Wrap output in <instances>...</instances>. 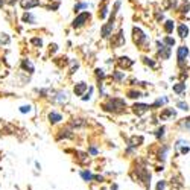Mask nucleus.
Wrapping results in <instances>:
<instances>
[{
	"instance_id": "obj_1",
	"label": "nucleus",
	"mask_w": 190,
	"mask_h": 190,
	"mask_svg": "<svg viewBox=\"0 0 190 190\" xmlns=\"http://www.w3.org/2000/svg\"><path fill=\"white\" fill-rule=\"evenodd\" d=\"M135 172V182H141L145 184V188H149V184H151V172L145 167V166H137V167L134 169Z\"/></svg>"
},
{
	"instance_id": "obj_2",
	"label": "nucleus",
	"mask_w": 190,
	"mask_h": 190,
	"mask_svg": "<svg viewBox=\"0 0 190 190\" xmlns=\"http://www.w3.org/2000/svg\"><path fill=\"white\" fill-rule=\"evenodd\" d=\"M125 107H126V105H125V102H123L122 99H110V101L104 105L105 110H108V111H114V113H120Z\"/></svg>"
},
{
	"instance_id": "obj_3",
	"label": "nucleus",
	"mask_w": 190,
	"mask_h": 190,
	"mask_svg": "<svg viewBox=\"0 0 190 190\" xmlns=\"http://www.w3.org/2000/svg\"><path fill=\"white\" fill-rule=\"evenodd\" d=\"M87 20H90V12H84V14L78 15V17L73 20V28H81V26H84Z\"/></svg>"
},
{
	"instance_id": "obj_4",
	"label": "nucleus",
	"mask_w": 190,
	"mask_h": 190,
	"mask_svg": "<svg viewBox=\"0 0 190 190\" xmlns=\"http://www.w3.org/2000/svg\"><path fill=\"white\" fill-rule=\"evenodd\" d=\"M132 108H134V113H135L137 116H141V114H145L151 107H149V105H145V104H135Z\"/></svg>"
},
{
	"instance_id": "obj_5",
	"label": "nucleus",
	"mask_w": 190,
	"mask_h": 190,
	"mask_svg": "<svg viewBox=\"0 0 190 190\" xmlns=\"http://www.w3.org/2000/svg\"><path fill=\"white\" fill-rule=\"evenodd\" d=\"M187 55H188V49H187L185 46L178 47V61L179 62H184V59L187 58Z\"/></svg>"
},
{
	"instance_id": "obj_6",
	"label": "nucleus",
	"mask_w": 190,
	"mask_h": 190,
	"mask_svg": "<svg viewBox=\"0 0 190 190\" xmlns=\"http://www.w3.org/2000/svg\"><path fill=\"white\" fill-rule=\"evenodd\" d=\"M141 143H143V137L141 135H134V137H131V140H129V146L131 148H138Z\"/></svg>"
},
{
	"instance_id": "obj_7",
	"label": "nucleus",
	"mask_w": 190,
	"mask_h": 190,
	"mask_svg": "<svg viewBox=\"0 0 190 190\" xmlns=\"http://www.w3.org/2000/svg\"><path fill=\"white\" fill-rule=\"evenodd\" d=\"M79 175L82 176V179L84 181H87V182H91V181H94V178H96V175H93L90 170H81L79 172Z\"/></svg>"
},
{
	"instance_id": "obj_8",
	"label": "nucleus",
	"mask_w": 190,
	"mask_h": 190,
	"mask_svg": "<svg viewBox=\"0 0 190 190\" xmlns=\"http://www.w3.org/2000/svg\"><path fill=\"white\" fill-rule=\"evenodd\" d=\"M40 5V0H21V6L25 9H29L32 6H38Z\"/></svg>"
},
{
	"instance_id": "obj_9",
	"label": "nucleus",
	"mask_w": 190,
	"mask_h": 190,
	"mask_svg": "<svg viewBox=\"0 0 190 190\" xmlns=\"http://www.w3.org/2000/svg\"><path fill=\"white\" fill-rule=\"evenodd\" d=\"M134 40H135V43H141L143 40H146V35L141 32L138 28H134Z\"/></svg>"
},
{
	"instance_id": "obj_10",
	"label": "nucleus",
	"mask_w": 190,
	"mask_h": 190,
	"mask_svg": "<svg viewBox=\"0 0 190 190\" xmlns=\"http://www.w3.org/2000/svg\"><path fill=\"white\" fill-rule=\"evenodd\" d=\"M49 120H50V123H58V122L62 120V116L59 113H56V111H52L49 114Z\"/></svg>"
},
{
	"instance_id": "obj_11",
	"label": "nucleus",
	"mask_w": 190,
	"mask_h": 190,
	"mask_svg": "<svg viewBox=\"0 0 190 190\" xmlns=\"http://www.w3.org/2000/svg\"><path fill=\"white\" fill-rule=\"evenodd\" d=\"M87 90V84L85 82H79L75 85V94L76 96H82V93Z\"/></svg>"
},
{
	"instance_id": "obj_12",
	"label": "nucleus",
	"mask_w": 190,
	"mask_h": 190,
	"mask_svg": "<svg viewBox=\"0 0 190 190\" xmlns=\"http://www.w3.org/2000/svg\"><path fill=\"white\" fill-rule=\"evenodd\" d=\"M172 116H175V111H173V110H164V111L160 114V119H161V120H167V119L172 117Z\"/></svg>"
},
{
	"instance_id": "obj_13",
	"label": "nucleus",
	"mask_w": 190,
	"mask_h": 190,
	"mask_svg": "<svg viewBox=\"0 0 190 190\" xmlns=\"http://www.w3.org/2000/svg\"><path fill=\"white\" fill-rule=\"evenodd\" d=\"M178 34H179V37H181V38H185V37L188 35V28H187L185 25L178 26Z\"/></svg>"
},
{
	"instance_id": "obj_14",
	"label": "nucleus",
	"mask_w": 190,
	"mask_h": 190,
	"mask_svg": "<svg viewBox=\"0 0 190 190\" xmlns=\"http://www.w3.org/2000/svg\"><path fill=\"white\" fill-rule=\"evenodd\" d=\"M173 28H175V25H173V21H172V20H167V21H166L164 29H166V32H167V34H170V32L173 31Z\"/></svg>"
},
{
	"instance_id": "obj_15",
	"label": "nucleus",
	"mask_w": 190,
	"mask_h": 190,
	"mask_svg": "<svg viewBox=\"0 0 190 190\" xmlns=\"http://www.w3.org/2000/svg\"><path fill=\"white\" fill-rule=\"evenodd\" d=\"M184 90H185V84H182V82H179V84L173 85V91H175V93H178V94H181Z\"/></svg>"
},
{
	"instance_id": "obj_16",
	"label": "nucleus",
	"mask_w": 190,
	"mask_h": 190,
	"mask_svg": "<svg viewBox=\"0 0 190 190\" xmlns=\"http://www.w3.org/2000/svg\"><path fill=\"white\" fill-rule=\"evenodd\" d=\"M23 21H31V23H35V17L29 12H26L25 15H23Z\"/></svg>"
},
{
	"instance_id": "obj_17",
	"label": "nucleus",
	"mask_w": 190,
	"mask_h": 190,
	"mask_svg": "<svg viewBox=\"0 0 190 190\" xmlns=\"http://www.w3.org/2000/svg\"><path fill=\"white\" fill-rule=\"evenodd\" d=\"M164 188H166V181H163V179H161V181H158V182H157L155 190H164Z\"/></svg>"
},
{
	"instance_id": "obj_18",
	"label": "nucleus",
	"mask_w": 190,
	"mask_h": 190,
	"mask_svg": "<svg viewBox=\"0 0 190 190\" xmlns=\"http://www.w3.org/2000/svg\"><path fill=\"white\" fill-rule=\"evenodd\" d=\"M176 107H178L179 110H184V111H187V110H188V104H185V102H178V104H176Z\"/></svg>"
},
{
	"instance_id": "obj_19",
	"label": "nucleus",
	"mask_w": 190,
	"mask_h": 190,
	"mask_svg": "<svg viewBox=\"0 0 190 190\" xmlns=\"http://www.w3.org/2000/svg\"><path fill=\"white\" fill-rule=\"evenodd\" d=\"M128 94H129V98H132V99H135V98H140V96H141V93H140V91H129Z\"/></svg>"
},
{
	"instance_id": "obj_20",
	"label": "nucleus",
	"mask_w": 190,
	"mask_h": 190,
	"mask_svg": "<svg viewBox=\"0 0 190 190\" xmlns=\"http://www.w3.org/2000/svg\"><path fill=\"white\" fill-rule=\"evenodd\" d=\"M164 43H166V44H169V46H173V44H175V40L170 38V37H166V38H164Z\"/></svg>"
},
{
	"instance_id": "obj_21",
	"label": "nucleus",
	"mask_w": 190,
	"mask_h": 190,
	"mask_svg": "<svg viewBox=\"0 0 190 190\" xmlns=\"http://www.w3.org/2000/svg\"><path fill=\"white\" fill-rule=\"evenodd\" d=\"M20 111L21 113H29L31 111V105H23V107H20Z\"/></svg>"
},
{
	"instance_id": "obj_22",
	"label": "nucleus",
	"mask_w": 190,
	"mask_h": 190,
	"mask_svg": "<svg viewBox=\"0 0 190 190\" xmlns=\"http://www.w3.org/2000/svg\"><path fill=\"white\" fill-rule=\"evenodd\" d=\"M87 6H88L87 3H79V5H76V6H75V11H79V9H85Z\"/></svg>"
},
{
	"instance_id": "obj_23",
	"label": "nucleus",
	"mask_w": 190,
	"mask_h": 190,
	"mask_svg": "<svg viewBox=\"0 0 190 190\" xmlns=\"http://www.w3.org/2000/svg\"><path fill=\"white\" fill-rule=\"evenodd\" d=\"M155 135H157L158 138H160V137H163V135H164V128H163V126H161V128H158V129H157V134H155Z\"/></svg>"
},
{
	"instance_id": "obj_24",
	"label": "nucleus",
	"mask_w": 190,
	"mask_h": 190,
	"mask_svg": "<svg viewBox=\"0 0 190 190\" xmlns=\"http://www.w3.org/2000/svg\"><path fill=\"white\" fill-rule=\"evenodd\" d=\"M88 152H90L91 155H98V149H96V148H90Z\"/></svg>"
},
{
	"instance_id": "obj_25",
	"label": "nucleus",
	"mask_w": 190,
	"mask_h": 190,
	"mask_svg": "<svg viewBox=\"0 0 190 190\" xmlns=\"http://www.w3.org/2000/svg\"><path fill=\"white\" fill-rule=\"evenodd\" d=\"M188 151H190V148H188V146H184V148L181 149V154H182V155H185Z\"/></svg>"
},
{
	"instance_id": "obj_26",
	"label": "nucleus",
	"mask_w": 190,
	"mask_h": 190,
	"mask_svg": "<svg viewBox=\"0 0 190 190\" xmlns=\"http://www.w3.org/2000/svg\"><path fill=\"white\" fill-rule=\"evenodd\" d=\"M32 43H34V44H38V46H41V43H43V41H41L40 38H34V40H32Z\"/></svg>"
},
{
	"instance_id": "obj_27",
	"label": "nucleus",
	"mask_w": 190,
	"mask_h": 190,
	"mask_svg": "<svg viewBox=\"0 0 190 190\" xmlns=\"http://www.w3.org/2000/svg\"><path fill=\"white\" fill-rule=\"evenodd\" d=\"M91 93H93V88H90V91H88V94H87V96H84L82 99H84V101H87V99H90V94H91Z\"/></svg>"
},
{
	"instance_id": "obj_28",
	"label": "nucleus",
	"mask_w": 190,
	"mask_h": 190,
	"mask_svg": "<svg viewBox=\"0 0 190 190\" xmlns=\"http://www.w3.org/2000/svg\"><path fill=\"white\" fill-rule=\"evenodd\" d=\"M3 5V0H0V6H2Z\"/></svg>"
}]
</instances>
